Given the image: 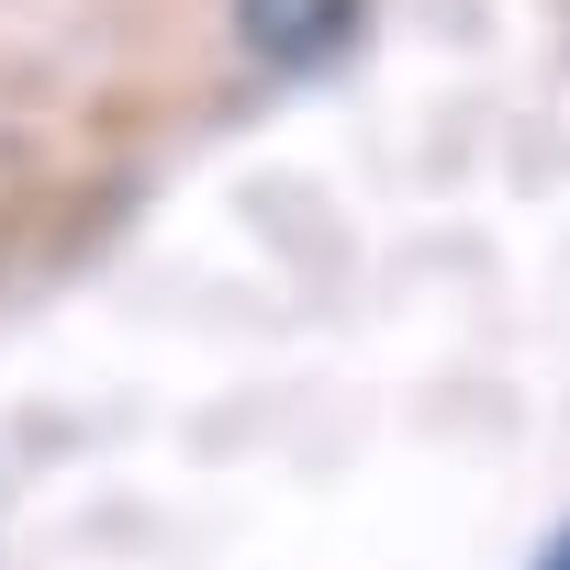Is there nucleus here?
I'll return each instance as SVG.
<instances>
[{
  "label": "nucleus",
  "mask_w": 570,
  "mask_h": 570,
  "mask_svg": "<svg viewBox=\"0 0 570 570\" xmlns=\"http://www.w3.org/2000/svg\"><path fill=\"white\" fill-rule=\"evenodd\" d=\"M347 35H358V0H235V46L257 68H279V79L336 68Z\"/></svg>",
  "instance_id": "1"
},
{
  "label": "nucleus",
  "mask_w": 570,
  "mask_h": 570,
  "mask_svg": "<svg viewBox=\"0 0 570 570\" xmlns=\"http://www.w3.org/2000/svg\"><path fill=\"white\" fill-rule=\"evenodd\" d=\"M537 570H570V525H559V537H548V548H537Z\"/></svg>",
  "instance_id": "2"
}]
</instances>
